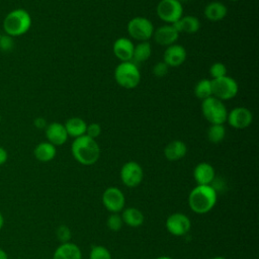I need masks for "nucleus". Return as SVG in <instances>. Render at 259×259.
I'll use <instances>...</instances> for the list:
<instances>
[{
    "label": "nucleus",
    "instance_id": "nucleus-35",
    "mask_svg": "<svg viewBox=\"0 0 259 259\" xmlns=\"http://www.w3.org/2000/svg\"><path fill=\"white\" fill-rule=\"evenodd\" d=\"M7 159H8L7 151L2 146H0V166L4 165L7 162Z\"/></svg>",
    "mask_w": 259,
    "mask_h": 259
},
{
    "label": "nucleus",
    "instance_id": "nucleus-44",
    "mask_svg": "<svg viewBox=\"0 0 259 259\" xmlns=\"http://www.w3.org/2000/svg\"><path fill=\"white\" fill-rule=\"evenodd\" d=\"M1 34H2V33H1V31H0V37H1Z\"/></svg>",
    "mask_w": 259,
    "mask_h": 259
},
{
    "label": "nucleus",
    "instance_id": "nucleus-21",
    "mask_svg": "<svg viewBox=\"0 0 259 259\" xmlns=\"http://www.w3.org/2000/svg\"><path fill=\"white\" fill-rule=\"evenodd\" d=\"M178 32L195 33L200 28V21L193 15L182 16L179 20L172 24Z\"/></svg>",
    "mask_w": 259,
    "mask_h": 259
},
{
    "label": "nucleus",
    "instance_id": "nucleus-29",
    "mask_svg": "<svg viewBox=\"0 0 259 259\" xmlns=\"http://www.w3.org/2000/svg\"><path fill=\"white\" fill-rule=\"evenodd\" d=\"M123 222L119 212H112L108 215L106 221L107 228L112 232H117L122 228Z\"/></svg>",
    "mask_w": 259,
    "mask_h": 259
},
{
    "label": "nucleus",
    "instance_id": "nucleus-23",
    "mask_svg": "<svg viewBox=\"0 0 259 259\" xmlns=\"http://www.w3.org/2000/svg\"><path fill=\"white\" fill-rule=\"evenodd\" d=\"M123 224L132 227L138 228L144 224L145 217L144 213L137 207H127L122 209V213L120 214Z\"/></svg>",
    "mask_w": 259,
    "mask_h": 259
},
{
    "label": "nucleus",
    "instance_id": "nucleus-17",
    "mask_svg": "<svg viewBox=\"0 0 259 259\" xmlns=\"http://www.w3.org/2000/svg\"><path fill=\"white\" fill-rule=\"evenodd\" d=\"M134 44L127 37H119L113 42V54L121 62H130L133 58Z\"/></svg>",
    "mask_w": 259,
    "mask_h": 259
},
{
    "label": "nucleus",
    "instance_id": "nucleus-13",
    "mask_svg": "<svg viewBox=\"0 0 259 259\" xmlns=\"http://www.w3.org/2000/svg\"><path fill=\"white\" fill-rule=\"evenodd\" d=\"M153 36L158 45L163 47H169L176 44L179 37V32L172 24H165L156 28L154 30Z\"/></svg>",
    "mask_w": 259,
    "mask_h": 259
},
{
    "label": "nucleus",
    "instance_id": "nucleus-12",
    "mask_svg": "<svg viewBox=\"0 0 259 259\" xmlns=\"http://www.w3.org/2000/svg\"><path fill=\"white\" fill-rule=\"evenodd\" d=\"M227 121L234 128L244 130L251 125L253 121V114L247 107L238 106L228 112Z\"/></svg>",
    "mask_w": 259,
    "mask_h": 259
},
{
    "label": "nucleus",
    "instance_id": "nucleus-11",
    "mask_svg": "<svg viewBox=\"0 0 259 259\" xmlns=\"http://www.w3.org/2000/svg\"><path fill=\"white\" fill-rule=\"evenodd\" d=\"M165 226L171 235L181 237L190 231L191 222L186 214L182 212H174L167 218Z\"/></svg>",
    "mask_w": 259,
    "mask_h": 259
},
{
    "label": "nucleus",
    "instance_id": "nucleus-42",
    "mask_svg": "<svg viewBox=\"0 0 259 259\" xmlns=\"http://www.w3.org/2000/svg\"><path fill=\"white\" fill-rule=\"evenodd\" d=\"M230 1H234L235 2V1H238V0H230Z\"/></svg>",
    "mask_w": 259,
    "mask_h": 259
},
{
    "label": "nucleus",
    "instance_id": "nucleus-3",
    "mask_svg": "<svg viewBox=\"0 0 259 259\" xmlns=\"http://www.w3.org/2000/svg\"><path fill=\"white\" fill-rule=\"evenodd\" d=\"M31 23L32 20L28 11L23 8H16L6 14L3 20V29L5 34L12 37L20 36L29 30Z\"/></svg>",
    "mask_w": 259,
    "mask_h": 259
},
{
    "label": "nucleus",
    "instance_id": "nucleus-37",
    "mask_svg": "<svg viewBox=\"0 0 259 259\" xmlns=\"http://www.w3.org/2000/svg\"><path fill=\"white\" fill-rule=\"evenodd\" d=\"M0 259H8V255L7 253L0 248Z\"/></svg>",
    "mask_w": 259,
    "mask_h": 259
},
{
    "label": "nucleus",
    "instance_id": "nucleus-2",
    "mask_svg": "<svg viewBox=\"0 0 259 259\" xmlns=\"http://www.w3.org/2000/svg\"><path fill=\"white\" fill-rule=\"evenodd\" d=\"M71 152L74 159L84 166L95 164L100 156L99 145L94 139L86 135L76 138L73 141Z\"/></svg>",
    "mask_w": 259,
    "mask_h": 259
},
{
    "label": "nucleus",
    "instance_id": "nucleus-26",
    "mask_svg": "<svg viewBox=\"0 0 259 259\" xmlns=\"http://www.w3.org/2000/svg\"><path fill=\"white\" fill-rule=\"evenodd\" d=\"M194 94L198 99L204 100L212 96L211 81L209 79H201L194 86Z\"/></svg>",
    "mask_w": 259,
    "mask_h": 259
},
{
    "label": "nucleus",
    "instance_id": "nucleus-20",
    "mask_svg": "<svg viewBox=\"0 0 259 259\" xmlns=\"http://www.w3.org/2000/svg\"><path fill=\"white\" fill-rule=\"evenodd\" d=\"M187 153V147L184 142L175 140L170 142L164 149V155L169 161H178Z\"/></svg>",
    "mask_w": 259,
    "mask_h": 259
},
{
    "label": "nucleus",
    "instance_id": "nucleus-15",
    "mask_svg": "<svg viewBox=\"0 0 259 259\" xmlns=\"http://www.w3.org/2000/svg\"><path fill=\"white\" fill-rule=\"evenodd\" d=\"M46 138L54 146H62L68 140V134L63 123L51 122L46 126Z\"/></svg>",
    "mask_w": 259,
    "mask_h": 259
},
{
    "label": "nucleus",
    "instance_id": "nucleus-34",
    "mask_svg": "<svg viewBox=\"0 0 259 259\" xmlns=\"http://www.w3.org/2000/svg\"><path fill=\"white\" fill-rule=\"evenodd\" d=\"M101 134V126L99 123L96 122H92L87 124V128H86V136L92 138V139H96L97 137H99Z\"/></svg>",
    "mask_w": 259,
    "mask_h": 259
},
{
    "label": "nucleus",
    "instance_id": "nucleus-18",
    "mask_svg": "<svg viewBox=\"0 0 259 259\" xmlns=\"http://www.w3.org/2000/svg\"><path fill=\"white\" fill-rule=\"evenodd\" d=\"M53 259H82L80 248L74 243H62L54 252Z\"/></svg>",
    "mask_w": 259,
    "mask_h": 259
},
{
    "label": "nucleus",
    "instance_id": "nucleus-16",
    "mask_svg": "<svg viewBox=\"0 0 259 259\" xmlns=\"http://www.w3.org/2000/svg\"><path fill=\"white\" fill-rule=\"evenodd\" d=\"M214 176V169L207 162L198 163L193 169V178L197 185H210Z\"/></svg>",
    "mask_w": 259,
    "mask_h": 259
},
{
    "label": "nucleus",
    "instance_id": "nucleus-5",
    "mask_svg": "<svg viewBox=\"0 0 259 259\" xmlns=\"http://www.w3.org/2000/svg\"><path fill=\"white\" fill-rule=\"evenodd\" d=\"M201 112L210 124H224L227 121V107L222 100L214 96L202 100Z\"/></svg>",
    "mask_w": 259,
    "mask_h": 259
},
{
    "label": "nucleus",
    "instance_id": "nucleus-30",
    "mask_svg": "<svg viewBox=\"0 0 259 259\" xmlns=\"http://www.w3.org/2000/svg\"><path fill=\"white\" fill-rule=\"evenodd\" d=\"M209 74L212 77V79L224 77L227 75V67L223 63L215 62L210 66Z\"/></svg>",
    "mask_w": 259,
    "mask_h": 259
},
{
    "label": "nucleus",
    "instance_id": "nucleus-19",
    "mask_svg": "<svg viewBox=\"0 0 259 259\" xmlns=\"http://www.w3.org/2000/svg\"><path fill=\"white\" fill-rule=\"evenodd\" d=\"M228 13V8L227 6L219 1H212L209 2L205 7H204V16L207 20L217 22L221 21L226 17Z\"/></svg>",
    "mask_w": 259,
    "mask_h": 259
},
{
    "label": "nucleus",
    "instance_id": "nucleus-1",
    "mask_svg": "<svg viewBox=\"0 0 259 259\" xmlns=\"http://www.w3.org/2000/svg\"><path fill=\"white\" fill-rule=\"evenodd\" d=\"M218 193L211 185H196L188 195L190 209L198 214L210 211L217 203Z\"/></svg>",
    "mask_w": 259,
    "mask_h": 259
},
{
    "label": "nucleus",
    "instance_id": "nucleus-8",
    "mask_svg": "<svg viewBox=\"0 0 259 259\" xmlns=\"http://www.w3.org/2000/svg\"><path fill=\"white\" fill-rule=\"evenodd\" d=\"M158 17L167 24H173L182 17L183 7L177 0H161L156 8Z\"/></svg>",
    "mask_w": 259,
    "mask_h": 259
},
{
    "label": "nucleus",
    "instance_id": "nucleus-39",
    "mask_svg": "<svg viewBox=\"0 0 259 259\" xmlns=\"http://www.w3.org/2000/svg\"><path fill=\"white\" fill-rule=\"evenodd\" d=\"M156 259H173V258L170 257V256H159Z\"/></svg>",
    "mask_w": 259,
    "mask_h": 259
},
{
    "label": "nucleus",
    "instance_id": "nucleus-28",
    "mask_svg": "<svg viewBox=\"0 0 259 259\" xmlns=\"http://www.w3.org/2000/svg\"><path fill=\"white\" fill-rule=\"evenodd\" d=\"M89 259H112V257L106 247L101 245H94L90 250Z\"/></svg>",
    "mask_w": 259,
    "mask_h": 259
},
{
    "label": "nucleus",
    "instance_id": "nucleus-10",
    "mask_svg": "<svg viewBox=\"0 0 259 259\" xmlns=\"http://www.w3.org/2000/svg\"><path fill=\"white\" fill-rule=\"evenodd\" d=\"M102 204L104 207L110 212H120L125 203V197L123 195V192L114 186L108 187L104 190L102 193Z\"/></svg>",
    "mask_w": 259,
    "mask_h": 259
},
{
    "label": "nucleus",
    "instance_id": "nucleus-36",
    "mask_svg": "<svg viewBox=\"0 0 259 259\" xmlns=\"http://www.w3.org/2000/svg\"><path fill=\"white\" fill-rule=\"evenodd\" d=\"M34 125L37 128H46V126L48 124H47V121H46V119L44 117H36L34 119Z\"/></svg>",
    "mask_w": 259,
    "mask_h": 259
},
{
    "label": "nucleus",
    "instance_id": "nucleus-22",
    "mask_svg": "<svg viewBox=\"0 0 259 259\" xmlns=\"http://www.w3.org/2000/svg\"><path fill=\"white\" fill-rule=\"evenodd\" d=\"M57 154L56 146L47 142H41L37 144L33 150V155L36 160L39 162H50L52 161Z\"/></svg>",
    "mask_w": 259,
    "mask_h": 259
},
{
    "label": "nucleus",
    "instance_id": "nucleus-27",
    "mask_svg": "<svg viewBox=\"0 0 259 259\" xmlns=\"http://www.w3.org/2000/svg\"><path fill=\"white\" fill-rule=\"evenodd\" d=\"M226 137V127L224 124H211L207 130V139L212 144L221 143Z\"/></svg>",
    "mask_w": 259,
    "mask_h": 259
},
{
    "label": "nucleus",
    "instance_id": "nucleus-43",
    "mask_svg": "<svg viewBox=\"0 0 259 259\" xmlns=\"http://www.w3.org/2000/svg\"><path fill=\"white\" fill-rule=\"evenodd\" d=\"M0 122H1V115H0Z\"/></svg>",
    "mask_w": 259,
    "mask_h": 259
},
{
    "label": "nucleus",
    "instance_id": "nucleus-25",
    "mask_svg": "<svg viewBox=\"0 0 259 259\" xmlns=\"http://www.w3.org/2000/svg\"><path fill=\"white\" fill-rule=\"evenodd\" d=\"M152 54V47L149 41H140L134 47V53L132 61L133 63H143L147 61Z\"/></svg>",
    "mask_w": 259,
    "mask_h": 259
},
{
    "label": "nucleus",
    "instance_id": "nucleus-31",
    "mask_svg": "<svg viewBox=\"0 0 259 259\" xmlns=\"http://www.w3.org/2000/svg\"><path fill=\"white\" fill-rule=\"evenodd\" d=\"M56 235L58 240L61 243H68L71 239V230L69 229V227L65 225H61L58 227L56 231Z\"/></svg>",
    "mask_w": 259,
    "mask_h": 259
},
{
    "label": "nucleus",
    "instance_id": "nucleus-33",
    "mask_svg": "<svg viewBox=\"0 0 259 259\" xmlns=\"http://www.w3.org/2000/svg\"><path fill=\"white\" fill-rule=\"evenodd\" d=\"M13 37L8 34H1L0 37V50L3 52H9L13 49Z\"/></svg>",
    "mask_w": 259,
    "mask_h": 259
},
{
    "label": "nucleus",
    "instance_id": "nucleus-38",
    "mask_svg": "<svg viewBox=\"0 0 259 259\" xmlns=\"http://www.w3.org/2000/svg\"><path fill=\"white\" fill-rule=\"evenodd\" d=\"M3 226H4V217H3V214L0 212V230L3 228Z\"/></svg>",
    "mask_w": 259,
    "mask_h": 259
},
{
    "label": "nucleus",
    "instance_id": "nucleus-32",
    "mask_svg": "<svg viewBox=\"0 0 259 259\" xmlns=\"http://www.w3.org/2000/svg\"><path fill=\"white\" fill-rule=\"evenodd\" d=\"M168 71H169V66L164 61L156 63L153 67V74L158 78H162L166 76L168 74Z\"/></svg>",
    "mask_w": 259,
    "mask_h": 259
},
{
    "label": "nucleus",
    "instance_id": "nucleus-9",
    "mask_svg": "<svg viewBox=\"0 0 259 259\" xmlns=\"http://www.w3.org/2000/svg\"><path fill=\"white\" fill-rule=\"evenodd\" d=\"M119 175L121 182L125 186L134 188L141 184L144 178V171L138 162L128 161L122 165Z\"/></svg>",
    "mask_w": 259,
    "mask_h": 259
},
{
    "label": "nucleus",
    "instance_id": "nucleus-14",
    "mask_svg": "<svg viewBox=\"0 0 259 259\" xmlns=\"http://www.w3.org/2000/svg\"><path fill=\"white\" fill-rule=\"evenodd\" d=\"M187 57V53L184 47L174 44L169 47L164 52L163 61L169 66V67H178L182 65Z\"/></svg>",
    "mask_w": 259,
    "mask_h": 259
},
{
    "label": "nucleus",
    "instance_id": "nucleus-4",
    "mask_svg": "<svg viewBox=\"0 0 259 259\" xmlns=\"http://www.w3.org/2000/svg\"><path fill=\"white\" fill-rule=\"evenodd\" d=\"M114 79L120 87L134 89L140 84L141 73L137 65L132 61L120 62L114 70Z\"/></svg>",
    "mask_w": 259,
    "mask_h": 259
},
{
    "label": "nucleus",
    "instance_id": "nucleus-6",
    "mask_svg": "<svg viewBox=\"0 0 259 259\" xmlns=\"http://www.w3.org/2000/svg\"><path fill=\"white\" fill-rule=\"evenodd\" d=\"M211 90L212 96L224 101L234 98L238 91L239 86L235 79L229 76H224L217 79H211Z\"/></svg>",
    "mask_w": 259,
    "mask_h": 259
},
{
    "label": "nucleus",
    "instance_id": "nucleus-7",
    "mask_svg": "<svg viewBox=\"0 0 259 259\" xmlns=\"http://www.w3.org/2000/svg\"><path fill=\"white\" fill-rule=\"evenodd\" d=\"M127 32L130 36L139 41H148L153 36L154 25L150 19L137 16L128 21Z\"/></svg>",
    "mask_w": 259,
    "mask_h": 259
},
{
    "label": "nucleus",
    "instance_id": "nucleus-40",
    "mask_svg": "<svg viewBox=\"0 0 259 259\" xmlns=\"http://www.w3.org/2000/svg\"><path fill=\"white\" fill-rule=\"evenodd\" d=\"M210 259H227V258H225V257H223V256H215V257H212V258H210Z\"/></svg>",
    "mask_w": 259,
    "mask_h": 259
},
{
    "label": "nucleus",
    "instance_id": "nucleus-41",
    "mask_svg": "<svg viewBox=\"0 0 259 259\" xmlns=\"http://www.w3.org/2000/svg\"><path fill=\"white\" fill-rule=\"evenodd\" d=\"M177 1H179V2L181 3V2H183V1H186V0H177Z\"/></svg>",
    "mask_w": 259,
    "mask_h": 259
},
{
    "label": "nucleus",
    "instance_id": "nucleus-24",
    "mask_svg": "<svg viewBox=\"0 0 259 259\" xmlns=\"http://www.w3.org/2000/svg\"><path fill=\"white\" fill-rule=\"evenodd\" d=\"M66 132L69 137L73 138H79L81 136H84L86 134L87 123L81 118V117H70L64 124Z\"/></svg>",
    "mask_w": 259,
    "mask_h": 259
}]
</instances>
